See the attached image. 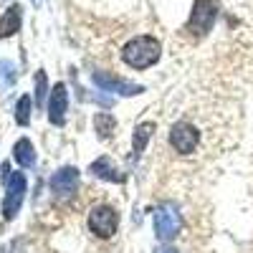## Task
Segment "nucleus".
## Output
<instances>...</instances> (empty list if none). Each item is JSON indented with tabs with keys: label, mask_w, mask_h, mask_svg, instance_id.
I'll list each match as a JSON object with an SVG mask.
<instances>
[{
	"label": "nucleus",
	"mask_w": 253,
	"mask_h": 253,
	"mask_svg": "<svg viewBox=\"0 0 253 253\" xmlns=\"http://www.w3.org/2000/svg\"><path fill=\"white\" fill-rule=\"evenodd\" d=\"M162 48H160V41L152 38V36H139V38H132L129 43L124 46L122 51V58L126 66L132 69H150L152 63H157Z\"/></svg>",
	"instance_id": "f257e3e1"
},
{
	"label": "nucleus",
	"mask_w": 253,
	"mask_h": 253,
	"mask_svg": "<svg viewBox=\"0 0 253 253\" xmlns=\"http://www.w3.org/2000/svg\"><path fill=\"white\" fill-rule=\"evenodd\" d=\"M180 228H182V218L177 213V208L170 205V203H165L155 210V233L160 241H170L180 233Z\"/></svg>",
	"instance_id": "f03ea898"
},
{
	"label": "nucleus",
	"mask_w": 253,
	"mask_h": 253,
	"mask_svg": "<svg viewBox=\"0 0 253 253\" xmlns=\"http://www.w3.org/2000/svg\"><path fill=\"white\" fill-rule=\"evenodd\" d=\"M215 18H218V0H195V5H193V15H190V23H187V31L190 33H208L210 28H213L215 23Z\"/></svg>",
	"instance_id": "7ed1b4c3"
},
{
	"label": "nucleus",
	"mask_w": 253,
	"mask_h": 253,
	"mask_svg": "<svg viewBox=\"0 0 253 253\" xmlns=\"http://www.w3.org/2000/svg\"><path fill=\"white\" fill-rule=\"evenodd\" d=\"M117 225H119V213H117L114 208L101 205V208L91 210L89 228H91V233H96L99 238H112L114 230H117Z\"/></svg>",
	"instance_id": "20e7f679"
},
{
	"label": "nucleus",
	"mask_w": 253,
	"mask_h": 253,
	"mask_svg": "<svg viewBox=\"0 0 253 253\" xmlns=\"http://www.w3.org/2000/svg\"><path fill=\"white\" fill-rule=\"evenodd\" d=\"M23 195H26V177H23V172H13L8 177L5 200H3V215H5V220L15 218L20 203H23Z\"/></svg>",
	"instance_id": "39448f33"
},
{
	"label": "nucleus",
	"mask_w": 253,
	"mask_h": 253,
	"mask_svg": "<svg viewBox=\"0 0 253 253\" xmlns=\"http://www.w3.org/2000/svg\"><path fill=\"white\" fill-rule=\"evenodd\" d=\"M94 84L101 89V91H117L122 96H134V94H142L144 89L139 84H132V81H124L114 74H107V71H94Z\"/></svg>",
	"instance_id": "423d86ee"
},
{
	"label": "nucleus",
	"mask_w": 253,
	"mask_h": 253,
	"mask_svg": "<svg viewBox=\"0 0 253 253\" xmlns=\"http://www.w3.org/2000/svg\"><path fill=\"white\" fill-rule=\"evenodd\" d=\"M198 129L190 122H177L172 129H170V142L172 147L180 152V155H190V152H195V147H198Z\"/></svg>",
	"instance_id": "0eeeda50"
},
{
	"label": "nucleus",
	"mask_w": 253,
	"mask_h": 253,
	"mask_svg": "<svg viewBox=\"0 0 253 253\" xmlns=\"http://www.w3.org/2000/svg\"><path fill=\"white\" fill-rule=\"evenodd\" d=\"M76 187H79V170H76V167H63V170H58L51 177V190H53L58 198L74 195Z\"/></svg>",
	"instance_id": "6e6552de"
},
{
	"label": "nucleus",
	"mask_w": 253,
	"mask_h": 253,
	"mask_svg": "<svg viewBox=\"0 0 253 253\" xmlns=\"http://www.w3.org/2000/svg\"><path fill=\"white\" fill-rule=\"evenodd\" d=\"M66 107H69L66 86H63V84H56L53 91H51V99H48V119H51V124H56V126L63 124V119H66Z\"/></svg>",
	"instance_id": "1a4fd4ad"
},
{
	"label": "nucleus",
	"mask_w": 253,
	"mask_h": 253,
	"mask_svg": "<svg viewBox=\"0 0 253 253\" xmlns=\"http://www.w3.org/2000/svg\"><path fill=\"white\" fill-rule=\"evenodd\" d=\"M89 170L96 175V177H101V180H112V182H122L124 180V175L117 170V165L109 160V157H99Z\"/></svg>",
	"instance_id": "9d476101"
},
{
	"label": "nucleus",
	"mask_w": 253,
	"mask_h": 253,
	"mask_svg": "<svg viewBox=\"0 0 253 253\" xmlns=\"http://www.w3.org/2000/svg\"><path fill=\"white\" fill-rule=\"evenodd\" d=\"M20 18H23V13H20V5H10L5 10V15L0 18V38H8L13 33L20 31Z\"/></svg>",
	"instance_id": "9b49d317"
},
{
	"label": "nucleus",
	"mask_w": 253,
	"mask_h": 253,
	"mask_svg": "<svg viewBox=\"0 0 253 253\" xmlns=\"http://www.w3.org/2000/svg\"><path fill=\"white\" fill-rule=\"evenodd\" d=\"M13 157L18 165H23V167H31L36 162V150H33V144L31 139H18L15 147H13Z\"/></svg>",
	"instance_id": "f8f14e48"
},
{
	"label": "nucleus",
	"mask_w": 253,
	"mask_h": 253,
	"mask_svg": "<svg viewBox=\"0 0 253 253\" xmlns=\"http://www.w3.org/2000/svg\"><path fill=\"white\" fill-rule=\"evenodd\" d=\"M152 132H155V124H152V122L137 126V132H134V157H139V155L144 152V147H147V142H150Z\"/></svg>",
	"instance_id": "ddd939ff"
},
{
	"label": "nucleus",
	"mask_w": 253,
	"mask_h": 253,
	"mask_svg": "<svg viewBox=\"0 0 253 253\" xmlns=\"http://www.w3.org/2000/svg\"><path fill=\"white\" fill-rule=\"evenodd\" d=\"M94 124H96V132H99V137H101V139L112 137L114 126H117V122H114L109 114H96V117H94Z\"/></svg>",
	"instance_id": "4468645a"
},
{
	"label": "nucleus",
	"mask_w": 253,
	"mask_h": 253,
	"mask_svg": "<svg viewBox=\"0 0 253 253\" xmlns=\"http://www.w3.org/2000/svg\"><path fill=\"white\" fill-rule=\"evenodd\" d=\"M31 96L26 94V96H20L18 99V114H15V122L18 124H28V119H31Z\"/></svg>",
	"instance_id": "2eb2a0df"
},
{
	"label": "nucleus",
	"mask_w": 253,
	"mask_h": 253,
	"mask_svg": "<svg viewBox=\"0 0 253 253\" xmlns=\"http://www.w3.org/2000/svg\"><path fill=\"white\" fill-rule=\"evenodd\" d=\"M15 81V69H13V63L8 61H0V86H8V84Z\"/></svg>",
	"instance_id": "dca6fc26"
},
{
	"label": "nucleus",
	"mask_w": 253,
	"mask_h": 253,
	"mask_svg": "<svg viewBox=\"0 0 253 253\" xmlns=\"http://www.w3.org/2000/svg\"><path fill=\"white\" fill-rule=\"evenodd\" d=\"M43 99H46V74L38 71L36 74V101L43 104Z\"/></svg>",
	"instance_id": "f3484780"
},
{
	"label": "nucleus",
	"mask_w": 253,
	"mask_h": 253,
	"mask_svg": "<svg viewBox=\"0 0 253 253\" xmlns=\"http://www.w3.org/2000/svg\"><path fill=\"white\" fill-rule=\"evenodd\" d=\"M155 253H177V251H172V248H160V251H155Z\"/></svg>",
	"instance_id": "a211bd4d"
},
{
	"label": "nucleus",
	"mask_w": 253,
	"mask_h": 253,
	"mask_svg": "<svg viewBox=\"0 0 253 253\" xmlns=\"http://www.w3.org/2000/svg\"><path fill=\"white\" fill-rule=\"evenodd\" d=\"M33 3H38V0H33Z\"/></svg>",
	"instance_id": "6ab92c4d"
}]
</instances>
